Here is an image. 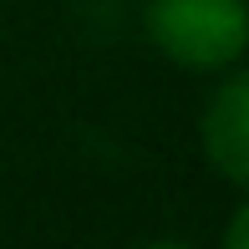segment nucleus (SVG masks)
<instances>
[{
    "label": "nucleus",
    "mask_w": 249,
    "mask_h": 249,
    "mask_svg": "<svg viewBox=\"0 0 249 249\" xmlns=\"http://www.w3.org/2000/svg\"><path fill=\"white\" fill-rule=\"evenodd\" d=\"M148 31L183 66H229L244 56V0H153Z\"/></svg>",
    "instance_id": "f257e3e1"
},
{
    "label": "nucleus",
    "mask_w": 249,
    "mask_h": 249,
    "mask_svg": "<svg viewBox=\"0 0 249 249\" xmlns=\"http://www.w3.org/2000/svg\"><path fill=\"white\" fill-rule=\"evenodd\" d=\"M203 142H209L213 168L229 183L249 178V76H229L224 82L219 102L209 107V122H203Z\"/></svg>",
    "instance_id": "f03ea898"
}]
</instances>
